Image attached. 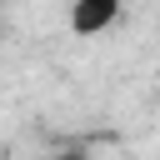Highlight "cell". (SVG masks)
Returning a JSON list of instances; mask_svg holds the SVG:
<instances>
[{
    "mask_svg": "<svg viewBox=\"0 0 160 160\" xmlns=\"http://www.w3.org/2000/svg\"><path fill=\"white\" fill-rule=\"evenodd\" d=\"M50 160H85V155H75V150H70V155H50Z\"/></svg>",
    "mask_w": 160,
    "mask_h": 160,
    "instance_id": "7a4b0ae2",
    "label": "cell"
},
{
    "mask_svg": "<svg viewBox=\"0 0 160 160\" xmlns=\"http://www.w3.org/2000/svg\"><path fill=\"white\" fill-rule=\"evenodd\" d=\"M120 20V5L115 0H80L75 10H70V30L75 35H100V30H110Z\"/></svg>",
    "mask_w": 160,
    "mask_h": 160,
    "instance_id": "6da1fadb",
    "label": "cell"
}]
</instances>
